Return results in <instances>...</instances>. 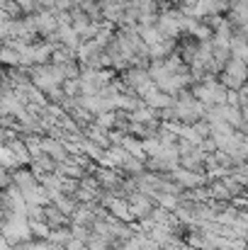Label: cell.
<instances>
[{
  "label": "cell",
  "mask_w": 248,
  "mask_h": 250,
  "mask_svg": "<svg viewBox=\"0 0 248 250\" xmlns=\"http://www.w3.org/2000/svg\"><path fill=\"white\" fill-rule=\"evenodd\" d=\"M0 250H12V246L7 243V238H5L2 233H0Z\"/></svg>",
  "instance_id": "obj_1"
}]
</instances>
